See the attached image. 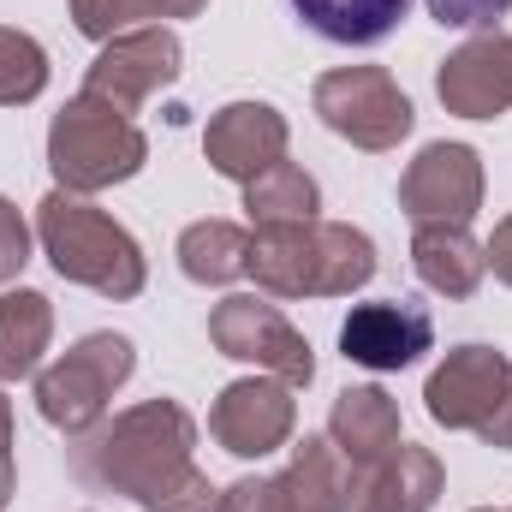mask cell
I'll return each instance as SVG.
<instances>
[{"mask_svg":"<svg viewBox=\"0 0 512 512\" xmlns=\"http://www.w3.org/2000/svg\"><path fill=\"white\" fill-rule=\"evenodd\" d=\"M197 417L179 399H143L114 423H96L90 435H72L66 471L90 495H120L143 512H161L197 477Z\"/></svg>","mask_w":512,"mask_h":512,"instance_id":"obj_1","label":"cell"},{"mask_svg":"<svg viewBox=\"0 0 512 512\" xmlns=\"http://www.w3.org/2000/svg\"><path fill=\"white\" fill-rule=\"evenodd\" d=\"M251 274L268 298H352L376 280V239L322 215L298 227H256Z\"/></svg>","mask_w":512,"mask_h":512,"instance_id":"obj_2","label":"cell"},{"mask_svg":"<svg viewBox=\"0 0 512 512\" xmlns=\"http://www.w3.org/2000/svg\"><path fill=\"white\" fill-rule=\"evenodd\" d=\"M36 239H42V256L54 262L60 280L72 286H90L102 298H137L149 286V262H143V245L131 239L126 227L96 209L90 197H72V191H48L36 203Z\"/></svg>","mask_w":512,"mask_h":512,"instance_id":"obj_3","label":"cell"},{"mask_svg":"<svg viewBox=\"0 0 512 512\" xmlns=\"http://www.w3.org/2000/svg\"><path fill=\"white\" fill-rule=\"evenodd\" d=\"M143 161H149V137L137 131L131 114H120L102 96L78 90L48 126V167H54L60 191H72V197H96L108 185H126L143 173Z\"/></svg>","mask_w":512,"mask_h":512,"instance_id":"obj_4","label":"cell"},{"mask_svg":"<svg viewBox=\"0 0 512 512\" xmlns=\"http://www.w3.org/2000/svg\"><path fill=\"white\" fill-rule=\"evenodd\" d=\"M423 411L453 429L477 435L483 447H512V358L495 346H453L429 382H423Z\"/></svg>","mask_w":512,"mask_h":512,"instance_id":"obj_5","label":"cell"},{"mask_svg":"<svg viewBox=\"0 0 512 512\" xmlns=\"http://www.w3.org/2000/svg\"><path fill=\"white\" fill-rule=\"evenodd\" d=\"M137 370V346L126 334H84L78 346H66L48 370H36V411L48 429L60 435H90L108 417V399L131 382Z\"/></svg>","mask_w":512,"mask_h":512,"instance_id":"obj_6","label":"cell"},{"mask_svg":"<svg viewBox=\"0 0 512 512\" xmlns=\"http://www.w3.org/2000/svg\"><path fill=\"white\" fill-rule=\"evenodd\" d=\"M310 108L334 137H346L352 149H370V155L399 149L417 126V108H411V96L399 90V78L387 66H334V72H322L316 90H310Z\"/></svg>","mask_w":512,"mask_h":512,"instance_id":"obj_7","label":"cell"},{"mask_svg":"<svg viewBox=\"0 0 512 512\" xmlns=\"http://www.w3.org/2000/svg\"><path fill=\"white\" fill-rule=\"evenodd\" d=\"M209 340H215L221 358L256 364L262 376H274V382H286V387L316 382V352H310V340L286 322L280 304H268V298H256V292H233V298H221V304L209 310Z\"/></svg>","mask_w":512,"mask_h":512,"instance_id":"obj_8","label":"cell"},{"mask_svg":"<svg viewBox=\"0 0 512 512\" xmlns=\"http://www.w3.org/2000/svg\"><path fill=\"white\" fill-rule=\"evenodd\" d=\"M352 465L328 435H304L274 477H239L221 489L215 512H346Z\"/></svg>","mask_w":512,"mask_h":512,"instance_id":"obj_9","label":"cell"},{"mask_svg":"<svg viewBox=\"0 0 512 512\" xmlns=\"http://www.w3.org/2000/svg\"><path fill=\"white\" fill-rule=\"evenodd\" d=\"M399 209L411 215V227L447 221V227H471L483 209V155L471 143H423L417 161L399 173Z\"/></svg>","mask_w":512,"mask_h":512,"instance_id":"obj_10","label":"cell"},{"mask_svg":"<svg viewBox=\"0 0 512 512\" xmlns=\"http://www.w3.org/2000/svg\"><path fill=\"white\" fill-rule=\"evenodd\" d=\"M185 72V48L167 24H143V30H126L114 42H102V54L90 60L84 72V96H102L114 102L120 114H137L155 90H167L173 78Z\"/></svg>","mask_w":512,"mask_h":512,"instance_id":"obj_11","label":"cell"},{"mask_svg":"<svg viewBox=\"0 0 512 512\" xmlns=\"http://www.w3.org/2000/svg\"><path fill=\"white\" fill-rule=\"evenodd\" d=\"M298 429V399L292 387L274 376H245V382L221 387V399L209 405V435L221 453L233 459H268L292 441Z\"/></svg>","mask_w":512,"mask_h":512,"instance_id":"obj_12","label":"cell"},{"mask_svg":"<svg viewBox=\"0 0 512 512\" xmlns=\"http://www.w3.org/2000/svg\"><path fill=\"white\" fill-rule=\"evenodd\" d=\"M429 346H435V322H429V310L411 304V298L352 304V316L340 322V352H346V364L376 370V376L411 370Z\"/></svg>","mask_w":512,"mask_h":512,"instance_id":"obj_13","label":"cell"},{"mask_svg":"<svg viewBox=\"0 0 512 512\" xmlns=\"http://www.w3.org/2000/svg\"><path fill=\"white\" fill-rule=\"evenodd\" d=\"M435 96L459 120H495L512 108V36L483 30L435 66Z\"/></svg>","mask_w":512,"mask_h":512,"instance_id":"obj_14","label":"cell"},{"mask_svg":"<svg viewBox=\"0 0 512 512\" xmlns=\"http://www.w3.org/2000/svg\"><path fill=\"white\" fill-rule=\"evenodd\" d=\"M286 143H292L286 114L268 108V102H227L209 120V131H203L209 167L221 179H233V185H251L256 173H268L274 161H286Z\"/></svg>","mask_w":512,"mask_h":512,"instance_id":"obj_15","label":"cell"},{"mask_svg":"<svg viewBox=\"0 0 512 512\" xmlns=\"http://www.w3.org/2000/svg\"><path fill=\"white\" fill-rule=\"evenodd\" d=\"M441 483H447L441 459L429 447H417V441H399L387 459L352 471L346 512H429L441 501Z\"/></svg>","mask_w":512,"mask_h":512,"instance_id":"obj_16","label":"cell"},{"mask_svg":"<svg viewBox=\"0 0 512 512\" xmlns=\"http://www.w3.org/2000/svg\"><path fill=\"white\" fill-rule=\"evenodd\" d=\"M328 441L340 447V459H346L352 471L387 459V453L405 441V435H399V405H393V393L376 387V382L346 387V393L334 399V411H328Z\"/></svg>","mask_w":512,"mask_h":512,"instance_id":"obj_17","label":"cell"},{"mask_svg":"<svg viewBox=\"0 0 512 512\" xmlns=\"http://www.w3.org/2000/svg\"><path fill=\"white\" fill-rule=\"evenodd\" d=\"M411 268L429 292L441 298H471L489 274V256L471 239V227H447V221H429L411 233Z\"/></svg>","mask_w":512,"mask_h":512,"instance_id":"obj_18","label":"cell"},{"mask_svg":"<svg viewBox=\"0 0 512 512\" xmlns=\"http://www.w3.org/2000/svg\"><path fill=\"white\" fill-rule=\"evenodd\" d=\"M48 340H54V304H48V292H36V286L0 292V387L36 376Z\"/></svg>","mask_w":512,"mask_h":512,"instance_id":"obj_19","label":"cell"},{"mask_svg":"<svg viewBox=\"0 0 512 512\" xmlns=\"http://www.w3.org/2000/svg\"><path fill=\"white\" fill-rule=\"evenodd\" d=\"M292 12L340 48H376L405 24L411 0H292Z\"/></svg>","mask_w":512,"mask_h":512,"instance_id":"obj_20","label":"cell"},{"mask_svg":"<svg viewBox=\"0 0 512 512\" xmlns=\"http://www.w3.org/2000/svg\"><path fill=\"white\" fill-rule=\"evenodd\" d=\"M179 268L197 286H233L251 274V233L233 221H191L179 233Z\"/></svg>","mask_w":512,"mask_h":512,"instance_id":"obj_21","label":"cell"},{"mask_svg":"<svg viewBox=\"0 0 512 512\" xmlns=\"http://www.w3.org/2000/svg\"><path fill=\"white\" fill-rule=\"evenodd\" d=\"M316 209H322V191L298 161H274L268 173H256L245 185L251 227H298V221H316Z\"/></svg>","mask_w":512,"mask_h":512,"instance_id":"obj_22","label":"cell"},{"mask_svg":"<svg viewBox=\"0 0 512 512\" xmlns=\"http://www.w3.org/2000/svg\"><path fill=\"white\" fill-rule=\"evenodd\" d=\"M209 0H72V24L90 42H114L126 30L161 24V18H197Z\"/></svg>","mask_w":512,"mask_h":512,"instance_id":"obj_23","label":"cell"},{"mask_svg":"<svg viewBox=\"0 0 512 512\" xmlns=\"http://www.w3.org/2000/svg\"><path fill=\"white\" fill-rule=\"evenodd\" d=\"M48 90V48L30 30L0 24V108H24Z\"/></svg>","mask_w":512,"mask_h":512,"instance_id":"obj_24","label":"cell"},{"mask_svg":"<svg viewBox=\"0 0 512 512\" xmlns=\"http://www.w3.org/2000/svg\"><path fill=\"white\" fill-rule=\"evenodd\" d=\"M423 6L441 30H489L495 18L512 12V0H423Z\"/></svg>","mask_w":512,"mask_h":512,"instance_id":"obj_25","label":"cell"},{"mask_svg":"<svg viewBox=\"0 0 512 512\" xmlns=\"http://www.w3.org/2000/svg\"><path fill=\"white\" fill-rule=\"evenodd\" d=\"M24 262H30V227H24V215L0 197V286H12V280L24 274Z\"/></svg>","mask_w":512,"mask_h":512,"instance_id":"obj_26","label":"cell"},{"mask_svg":"<svg viewBox=\"0 0 512 512\" xmlns=\"http://www.w3.org/2000/svg\"><path fill=\"white\" fill-rule=\"evenodd\" d=\"M18 495V471H12V399L0 393V512Z\"/></svg>","mask_w":512,"mask_h":512,"instance_id":"obj_27","label":"cell"},{"mask_svg":"<svg viewBox=\"0 0 512 512\" xmlns=\"http://www.w3.org/2000/svg\"><path fill=\"white\" fill-rule=\"evenodd\" d=\"M483 256H489V268H495V280L501 286H512V215L495 227V239L483 245Z\"/></svg>","mask_w":512,"mask_h":512,"instance_id":"obj_28","label":"cell"},{"mask_svg":"<svg viewBox=\"0 0 512 512\" xmlns=\"http://www.w3.org/2000/svg\"><path fill=\"white\" fill-rule=\"evenodd\" d=\"M477 512H507V507H477Z\"/></svg>","mask_w":512,"mask_h":512,"instance_id":"obj_29","label":"cell"}]
</instances>
